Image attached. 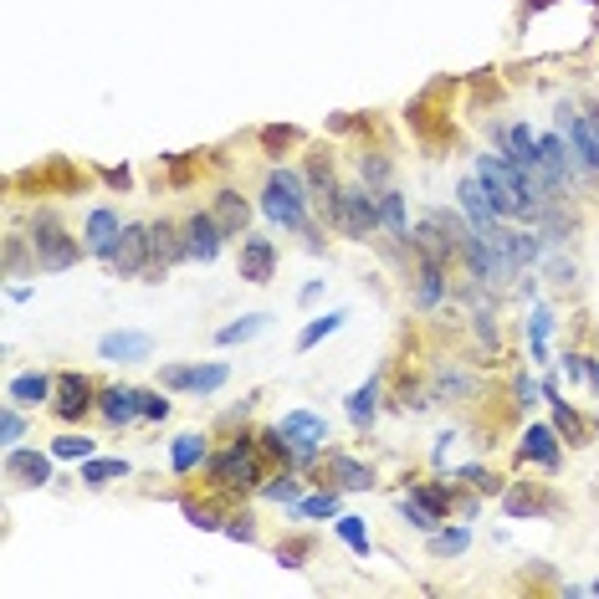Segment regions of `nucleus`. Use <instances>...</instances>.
<instances>
[{"instance_id":"1","label":"nucleus","mask_w":599,"mask_h":599,"mask_svg":"<svg viewBox=\"0 0 599 599\" xmlns=\"http://www.w3.org/2000/svg\"><path fill=\"white\" fill-rule=\"evenodd\" d=\"M472 175L482 180V190L492 195L497 205V216L502 221H533V205H528V190H523V175L507 164V154H477V169Z\"/></svg>"},{"instance_id":"2","label":"nucleus","mask_w":599,"mask_h":599,"mask_svg":"<svg viewBox=\"0 0 599 599\" xmlns=\"http://www.w3.org/2000/svg\"><path fill=\"white\" fill-rule=\"evenodd\" d=\"M308 185L292 175V169H272L267 185H262V210L267 221L282 226V231H308Z\"/></svg>"},{"instance_id":"3","label":"nucleus","mask_w":599,"mask_h":599,"mask_svg":"<svg viewBox=\"0 0 599 599\" xmlns=\"http://www.w3.org/2000/svg\"><path fill=\"white\" fill-rule=\"evenodd\" d=\"M31 251H36V267H47V272H67L72 262L88 246H82L52 210H31Z\"/></svg>"},{"instance_id":"4","label":"nucleus","mask_w":599,"mask_h":599,"mask_svg":"<svg viewBox=\"0 0 599 599\" xmlns=\"http://www.w3.org/2000/svg\"><path fill=\"white\" fill-rule=\"evenodd\" d=\"M400 518L410 523V528H420V533H436L441 523H446V512H451V492H441V487H415V492H400Z\"/></svg>"},{"instance_id":"5","label":"nucleus","mask_w":599,"mask_h":599,"mask_svg":"<svg viewBox=\"0 0 599 599\" xmlns=\"http://www.w3.org/2000/svg\"><path fill=\"white\" fill-rule=\"evenodd\" d=\"M277 425H282V436L292 446V461H313L323 451V441H328V420L313 415V410H287Z\"/></svg>"},{"instance_id":"6","label":"nucleus","mask_w":599,"mask_h":599,"mask_svg":"<svg viewBox=\"0 0 599 599\" xmlns=\"http://www.w3.org/2000/svg\"><path fill=\"white\" fill-rule=\"evenodd\" d=\"M256 482H262V466H256V451L246 441H236L231 451L210 461V487H256Z\"/></svg>"},{"instance_id":"7","label":"nucleus","mask_w":599,"mask_h":599,"mask_svg":"<svg viewBox=\"0 0 599 599\" xmlns=\"http://www.w3.org/2000/svg\"><path fill=\"white\" fill-rule=\"evenodd\" d=\"M180 262H190L185 226H175V221H154V226H149V272L164 277V272H175Z\"/></svg>"},{"instance_id":"8","label":"nucleus","mask_w":599,"mask_h":599,"mask_svg":"<svg viewBox=\"0 0 599 599\" xmlns=\"http://www.w3.org/2000/svg\"><path fill=\"white\" fill-rule=\"evenodd\" d=\"M108 272L113 277H139L149 272V226H123L113 251H108Z\"/></svg>"},{"instance_id":"9","label":"nucleus","mask_w":599,"mask_h":599,"mask_svg":"<svg viewBox=\"0 0 599 599\" xmlns=\"http://www.w3.org/2000/svg\"><path fill=\"white\" fill-rule=\"evenodd\" d=\"M344 236H354V241H364V236H374L379 231V195H369V190H344V205H338V221H333Z\"/></svg>"},{"instance_id":"10","label":"nucleus","mask_w":599,"mask_h":599,"mask_svg":"<svg viewBox=\"0 0 599 599\" xmlns=\"http://www.w3.org/2000/svg\"><path fill=\"white\" fill-rule=\"evenodd\" d=\"M456 200H461V210H466V221H472V231L477 236H497L502 231V216H497V205H492V195L482 190V180L477 175H466L461 185H456Z\"/></svg>"},{"instance_id":"11","label":"nucleus","mask_w":599,"mask_h":599,"mask_svg":"<svg viewBox=\"0 0 599 599\" xmlns=\"http://www.w3.org/2000/svg\"><path fill=\"white\" fill-rule=\"evenodd\" d=\"M185 246H190V262H216L221 246H226L221 221L210 216V210H195V216L185 221Z\"/></svg>"},{"instance_id":"12","label":"nucleus","mask_w":599,"mask_h":599,"mask_svg":"<svg viewBox=\"0 0 599 599\" xmlns=\"http://www.w3.org/2000/svg\"><path fill=\"white\" fill-rule=\"evenodd\" d=\"M93 405H98V390H93L88 374H57V400H52V410H57L62 420L88 415Z\"/></svg>"},{"instance_id":"13","label":"nucleus","mask_w":599,"mask_h":599,"mask_svg":"<svg viewBox=\"0 0 599 599\" xmlns=\"http://www.w3.org/2000/svg\"><path fill=\"white\" fill-rule=\"evenodd\" d=\"M272 272H277V246H272V236H241V277L246 282H272Z\"/></svg>"},{"instance_id":"14","label":"nucleus","mask_w":599,"mask_h":599,"mask_svg":"<svg viewBox=\"0 0 599 599\" xmlns=\"http://www.w3.org/2000/svg\"><path fill=\"white\" fill-rule=\"evenodd\" d=\"M128 221H118V210H108V205H98L93 216H88V226H82V246H88L98 262H108V251H113V241H118V231H123Z\"/></svg>"},{"instance_id":"15","label":"nucleus","mask_w":599,"mask_h":599,"mask_svg":"<svg viewBox=\"0 0 599 599\" xmlns=\"http://www.w3.org/2000/svg\"><path fill=\"white\" fill-rule=\"evenodd\" d=\"M98 410H103L108 425H134V420H144V395L128 390V384H108L98 395Z\"/></svg>"},{"instance_id":"16","label":"nucleus","mask_w":599,"mask_h":599,"mask_svg":"<svg viewBox=\"0 0 599 599\" xmlns=\"http://www.w3.org/2000/svg\"><path fill=\"white\" fill-rule=\"evenodd\" d=\"M6 477L21 482V487H47V482H52V456L11 446V451H6Z\"/></svg>"},{"instance_id":"17","label":"nucleus","mask_w":599,"mask_h":599,"mask_svg":"<svg viewBox=\"0 0 599 599\" xmlns=\"http://www.w3.org/2000/svg\"><path fill=\"white\" fill-rule=\"evenodd\" d=\"M98 354L108 364H139V359L154 354V338L149 333H103L98 338Z\"/></svg>"},{"instance_id":"18","label":"nucleus","mask_w":599,"mask_h":599,"mask_svg":"<svg viewBox=\"0 0 599 599\" xmlns=\"http://www.w3.org/2000/svg\"><path fill=\"white\" fill-rule=\"evenodd\" d=\"M564 139L574 144V154H579L584 169H599V113L564 118Z\"/></svg>"},{"instance_id":"19","label":"nucleus","mask_w":599,"mask_h":599,"mask_svg":"<svg viewBox=\"0 0 599 599\" xmlns=\"http://www.w3.org/2000/svg\"><path fill=\"white\" fill-rule=\"evenodd\" d=\"M52 395H57V379H47V374H16V379L6 384V400H11V405H21V410L47 405Z\"/></svg>"},{"instance_id":"20","label":"nucleus","mask_w":599,"mask_h":599,"mask_svg":"<svg viewBox=\"0 0 599 599\" xmlns=\"http://www.w3.org/2000/svg\"><path fill=\"white\" fill-rule=\"evenodd\" d=\"M523 461H538V466H559V425H528L523 436Z\"/></svg>"},{"instance_id":"21","label":"nucleus","mask_w":599,"mask_h":599,"mask_svg":"<svg viewBox=\"0 0 599 599\" xmlns=\"http://www.w3.org/2000/svg\"><path fill=\"white\" fill-rule=\"evenodd\" d=\"M415 303H420V308L446 303V262H431V256H420V272H415Z\"/></svg>"},{"instance_id":"22","label":"nucleus","mask_w":599,"mask_h":599,"mask_svg":"<svg viewBox=\"0 0 599 599\" xmlns=\"http://www.w3.org/2000/svg\"><path fill=\"white\" fill-rule=\"evenodd\" d=\"M379 226L395 241H410V216H405V195L400 190H379Z\"/></svg>"},{"instance_id":"23","label":"nucleus","mask_w":599,"mask_h":599,"mask_svg":"<svg viewBox=\"0 0 599 599\" xmlns=\"http://www.w3.org/2000/svg\"><path fill=\"white\" fill-rule=\"evenodd\" d=\"M210 216L221 221V231H226V236H246V216H251V210H246V200H241L236 190H221V195H216V210H210Z\"/></svg>"},{"instance_id":"24","label":"nucleus","mask_w":599,"mask_h":599,"mask_svg":"<svg viewBox=\"0 0 599 599\" xmlns=\"http://www.w3.org/2000/svg\"><path fill=\"white\" fill-rule=\"evenodd\" d=\"M200 461H210V451H205V436H195V431L169 446V466H175V477H190Z\"/></svg>"},{"instance_id":"25","label":"nucleus","mask_w":599,"mask_h":599,"mask_svg":"<svg viewBox=\"0 0 599 599\" xmlns=\"http://www.w3.org/2000/svg\"><path fill=\"white\" fill-rule=\"evenodd\" d=\"M328 466H333V482L344 487V492H369L374 487V472H369L364 461H354V456H333Z\"/></svg>"},{"instance_id":"26","label":"nucleus","mask_w":599,"mask_h":599,"mask_svg":"<svg viewBox=\"0 0 599 599\" xmlns=\"http://www.w3.org/2000/svg\"><path fill=\"white\" fill-rule=\"evenodd\" d=\"M548 405H553V425H559V436H569V446H589V425L564 400H548Z\"/></svg>"},{"instance_id":"27","label":"nucleus","mask_w":599,"mask_h":599,"mask_svg":"<svg viewBox=\"0 0 599 599\" xmlns=\"http://www.w3.org/2000/svg\"><path fill=\"white\" fill-rule=\"evenodd\" d=\"M374 410H379V379H369L364 390L349 395V420L354 425H374Z\"/></svg>"},{"instance_id":"28","label":"nucleus","mask_w":599,"mask_h":599,"mask_svg":"<svg viewBox=\"0 0 599 599\" xmlns=\"http://www.w3.org/2000/svg\"><path fill=\"white\" fill-rule=\"evenodd\" d=\"M113 477H128V461H118V456L93 461V456H88V466H82V482H88V487H108Z\"/></svg>"},{"instance_id":"29","label":"nucleus","mask_w":599,"mask_h":599,"mask_svg":"<svg viewBox=\"0 0 599 599\" xmlns=\"http://www.w3.org/2000/svg\"><path fill=\"white\" fill-rule=\"evenodd\" d=\"M466 548H472V533H466V528H451V533H431V553H436V559H461Z\"/></svg>"},{"instance_id":"30","label":"nucleus","mask_w":599,"mask_h":599,"mask_svg":"<svg viewBox=\"0 0 599 599\" xmlns=\"http://www.w3.org/2000/svg\"><path fill=\"white\" fill-rule=\"evenodd\" d=\"M267 328V313H251V318H241V323H226L221 333H216V344H246V338H256Z\"/></svg>"},{"instance_id":"31","label":"nucleus","mask_w":599,"mask_h":599,"mask_svg":"<svg viewBox=\"0 0 599 599\" xmlns=\"http://www.w3.org/2000/svg\"><path fill=\"white\" fill-rule=\"evenodd\" d=\"M226 364H205V369H190V395H216L226 384Z\"/></svg>"},{"instance_id":"32","label":"nucleus","mask_w":599,"mask_h":599,"mask_svg":"<svg viewBox=\"0 0 599 599\" xmlns=\"http://www.w3.org/2000/svg\"><path fill=\"white\" fill-rule=\"evenodd\" d=\"M344 318H349V313H323V318H313V323L303 328V338H297V349H313V344H318V338H328V333H338V328H344Z\"/></svg>"},{"instance_id":"33","label":"nucleus","mask_w":599,"mask_h":599,"mask_svg":"<svg viewBox=\"0 0 599 599\" xmlns=\"http://www.w3.org/2000/svg\"><path fill=\"white\" fill-rule=\"evenodd\" d=\"M52 456H57V461H88V456H93V436H57V441H52Z\"/></svg>"},{"instance_id":"34","label":"nucleus","mask_w":599,"mask_h":599,"mask_svg":"<svg viewBox=\"0 0 599 599\" xmlns=\"http://www.w3.org/2000/svg\"><path fill=\"white\" fill-rule=\"evenodd\" d=\"M338 538H344V543L359 553V559H369V533H364V518H349V512H344V518H338Z\"/></svg>"},{"instance_id":"35","label":"nucleus","mask_w":599,"mask_h":599,"mask_svg":"<svg viewBox=\"0 0 599 599\" xmlns=\"http://www.w3.org/2000/svg\"><path fill=\"white\" fill-rule=\"evenodd\" d=\"M297 512H303V518H333V512H338V492H313V497H297Z\"/></svg>"},{"instance_id":"36","label":"nucleus","mask_w":599,"mask_h":599,"mask_svg":"<svg viewBox=\"0 0 599 599\" xmlns=\"http://www.w3.org/2000/svg\"><path fill=\"white\" fill-rule=\"evenodd\" d=\"M262 497H272V502H297V497H303V482H297V477H272V482L262 487Z\"/></svg>"},{"instance_id":"37","label":"nucleus","mask_w":599,"mask_h":599,"mask_svg":"<svg viewBox=\"0 0 599 599\" xmlns=\"http://www.w3.org/2000/svg\"><path fill=\"white\" fill-rule=\"evenodd\" d=\"M0 436H6V446H16L26 436V420H21V405L6 400V415H0Z\"/></svg>"},{"instance_id":"38","label":"nucleus","mask_w":599,"mask_h":599,"mask_svg":"<svg viewBox=\"0 0 599 599\" xmlns=\"http://www.w3.org/2000/svg\"><path fill=\"white\" fill-rule=\"evenodd\" d=\"M436 390H441L446 400H456V395H472V390H477V384H472V379H466V374H456V369H451V374H441V379H436Z\"/></svg>"},{"instance_id":"39","label":"nucleus","mask_w":599,"mask_h":599,"mask_svg":"<svg viewBox=\"0 0 599 599\" xmlns=\"http://www.w3.org/2000/svg\"><path fill=\"white\" fill-rule=\"evenodd\" d=\"M26 241H31V236H11V241H6V272H11V277L26 272Z\"/></svg>"},{"instance_id":"40","label":"nucleus","mask_w":599,"mask_h":599,"mask_svg":"<svg viewBox=\"0 0 599 599\" xmlns=\"http://www.w3.org/2000/svg\"><path fill=\"white\" fill-rule=\"evenodd\" d=\"M185 518H190L195 528H205V533H216V528H221V518H216L210 507H200V502H185Z\"/></svg>"},{"instance_id":"41","label":"nucleus","mask_w":599,"mask_h":599,"mask_svg":"<svg viewBox=\"0 0 599 599\" xmlns=\"http://www.w3.org/2000/svg\"><path fill=\"white\" fill-rule=\"evenodd\" d=\"M384 175H390V159H379V154H374V159H364V154H359V180L379 185Z\"/></svg>"},{"instance_id":"42","label":"nucleus","mask_w":599,"mask_h":599,"mask_svg":"<svg viewBox=\"0 0 599 599\" xmlns=\"http://www.w3.org/2000/svg\"><path fill=\"white\" fill-rule=\"evenodd\" d=\"M144 395V420H169V400L159 390H139Z\"/></svg>"},{"instance_id":"43","label":"nucleus","mask_w":599,"mask_h":599,"mask_svg":"<svg viewBox=\"0 0 599 599\" xmlns=\"http://www.w3.org/2000/svg\"><path fill=\"white\" fill-rule=\"evenodd\" d=\"M159 379H164V390H190V369L185 364H169Z\"/></svg>"},{"instance_id":"44","label":"nucleus","mask_w":599,"mask_h":599,"mask_svg":"<svg viewBox=\"0 0 599 599\" xmlns=\"http://www.w3.org/2000/svg\"><path fill=\"white\" fill-rule=\"evenodd\" d=\"M231 538H241V543H251L256 538V518H231V528H226Z\"/></svg>"},{"instance_id":"45","label":"nucleus","mask_w":599,"mask_h":599,"mask_svg":"<svg viewBox=\"0 0 599 599\" xmlns=\"http://www.w3.org/2000/svg\"><path fill=\"white\" fill-rule=\"evenodd\" d=\"M538 395H543V384H533V379H518V400H523V405H538Z\"/></svg>"},{"instance_id":"46","label":"nucleus","mask_w":599,"mask_h":599,"mask_svg":"<svg viewBox=\"0 0 599 599\" xmlns=\"http://www.w3.org/2000/svg\"><path fill=\"white\" fill-rule=\"evenodd\" d=\"M564 374H569V379H574V384H579V379H584V374H589V364H584V359H579V354H569V359H564Z\"/></svg>"},{"instance_id":"47","label":"nucleus","mask_w":599,"mask_h":599,"mask_svg":"<svg viewBox=\"0 0 599 599\" xmlns=\"http://www.w3.org/2000/svg\"><path fill=\"white\" fill-rule=\"evenodd\" d=\"M548 277L553 282H574V262H548Z\"/></svg>"},{"instance_id":"48","label":"nucleus","mask_w":599,"mask_h":599,"mask_svg":"<svg viewBox=\"0 0 599 599\" xmlns=\"http://www.w3.org/2000/svg\"><path fill=\"white\" fill-rule=\"evenodd\" d=\"M594 594H599V584H594Z\"/></svg>"}]
</instances>
